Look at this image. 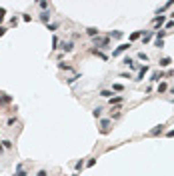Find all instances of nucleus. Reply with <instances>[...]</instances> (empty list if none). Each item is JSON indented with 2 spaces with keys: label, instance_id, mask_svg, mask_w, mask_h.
<instances>
[{
  "label": "nucleus",
  "instance_id": "nucleus-24",
  "mask_svg": "<svg viewBox=\"0 0 174 176\" xmlns=\"http://www.w3.org/2000/svg\"><path fill=\"white\" fill-rule=\"evenodd\" d=\"M58 68H60V70H66V72H72V66H68V64H62V62H58Z\"/></svg>",
  "mask_w": 174,
  "mask_h": 176
},
{
  "label": "nucleus",
  "instance_id": "nucleus-14",
  "mask_svg": "<svg viewBox=\"0 0 174 176\" xmlns=\"http://www.w3.org/2000/svg\"><path fill=\"white\" fill-rule=\"evenodd\" d=\"M122 64H124V66H128V68H136V64H134V60H132L130 56H126V58L122 60Z\"/></svg>",
  "mask_w": 174,
  "mask_h": 176
},
{
  "label": "nucleus",
  "instance_id": "nucleus-40",
  "mask_svg": "<svg viewBox=\"0 0 174 176\" xmlns=\"http://www.w3.org/2000/svg\"><path fill=\"white\" fill-rule=\"evenodd\" d=\"M2 154H4V148H2V144H0V156H2Z\"/></svg>",
  "mask_w": 174,
  "mask_h": 176
},
{
  "label": "nucleus",
  "instance_id": "nucleus-16",
  "mask_svg": "<svg viewBox=\"0 0 174 176\" xmlns=\"http://www.w3.org/2000/svg\"><path fill=\"white\" fill-rule=\"evenodd\" d=\"M100 96H102V98H112V96H114V92L104 88V90H100Z\"/></svg>",
  "mask_w": 174,
  "mask_h": 176
},
{
  "label": "nucleus",
  "instance_id": "nucleus-33",
  "mask_svg": "<svg viewBox=\"0 0 174 176\" xmlns=\"http://www.w3.org/2000/svg\"><path fill=\"white\" fill-rule=\"evenodd\" d=\"M170 28H174V20H170V22H166V26H164V30H170Z\"/></svg>",
  "mask_w": 174,
  "mask_h": 176
},
{
  "label": "nucleus",
  "instance_id": "nucleus-36",
  "mask_svg": "<svg viewBox=\"0 0 174 176\" xmlns=\"http://www.w3.org/2000/svg\"><path fill=\"white\" fill-rule=\"evenodd\" d=\"M12 124H16V116H12V118H8V126H12Z\"/></svg>",
  "mask_w": 174,
  "mask_h": 176
},
{
  "label": "nucleus",
  "instance_id": "nucleus-35",
  "mask_svg": "<svg viewBox=\"0 0 174 176\" xmlns=\"http://www.w3.org/2000/svg\"><path fill=\"white\" fill-rule=\"evenodd\" d=\"M94 164H96V158H90V160L86 162V166H88V168H90V166H94Z\"/></svg>",
  "mask_w": 174,
  "mask_h": 176
},
{
  "label": "nucleus",
  "instance_id": "nucleus-41",
  "mask_svg": "<svg viewBox=\"0 0 174 176\" xmlns=\"http://www.w3.org/2000/svg\"><path fill=\"white\" fill-rule=\"evenodd\" d=\"M170 18H172V20H174V10H172V12H170Z\"/></svg>",
  "mask_w": 174,
  "mask_h": 176
},
{
  "label": "nucleus",
  "instance_id": "nucleus-9",
  "mask_svg": "<svg viewBox=\"0 0 174 176\" xmlns=\"http://www.w3.org/2000/svg\"><path fill=\"white\" fill-rule=\"evenodd\" d=\"M40 22H44L46 26L50 24V12H48V10H42V12H40Z\"/></svg>",
  "mask_w": 174,
  "mask_h": 176
},
{
  "label": "nucleus",
  "instance_id": "nucleus-13",
  "mask_svg": "<svg viewBox=\"0 0 174 176\" xmlns=\"http://www.w3.org/2000/svg\"><path fill=\"white\" fill-rule=\"evenodd\" d=\"M152 36H154V30H148V32H146V34L142 36V42H144V44H148L150 40H152Z\"/></svg>",
  "mask_w": 174,
  "mask_h": 176
},
{
  "label": "nucleus",
  "instance_id": "nucleus-3",
  "mask_svg": "<svg viewBox=\"0 0 174 176\" xmlns=\"http://www.w3.org/2000/svg\"><path fill=\"white\" fill-rule=\"evenodd\" d=\"M164 132H166V124H158V126H154L152 130L148 132V136H160Z\"/></svg>",
  "mask_w": 174,
  "mask_h": 176
},
{
  "label": "nucleus",
  "instance_id": "nucleus-26",
  "mask_svg": "<svg viewBox=\"0 0 174 176\" xmlns=\"http://www.w3.org/2000/svg\"><path fill=\"white\" fill-rule=\"evenodd\" d=\"M122 90H124L122 84H112V92H122Z\"/></svg>",
  "mask_w": 174,
  "mask_h": 176
},
{
  "label": "nucleus",
  "instance_id": "nucleus-29",
  "mask_svg": "<svg viewBox=\"0 0 174 176\" xmlns=\"http://www.w3.org/2000/svg\"><path fill=\"white\" fill-rule=\"evenodd\" d=\"M78 78H80V74H74V76H72V78H68L66 82H68V84H74V82H76Z\"/></svg>",
  "mask_w": 174,
  "mask_h": 176
},
{
  "label": "nucleus",
  "instance_id": "nucleus-32",
  "mask_svg": "<svg viewBox=\"0 0 174 176\" xmlns=\"http://www.w3.org/2000/svg\"><path fill=\"white\" fill-rule=\"evenodd\" d=\"M38 6H40V8H42V10H48V6H50V4H48V2H38Z\"/></svg>",
  "mask_w": 174,
  "mask_h": 176
},
{
  "label": "nucleus",
  "instance_id": "nucleus-21",
  "mask_svg": "<svg viewBox=\"0 0 174 176\" xmlns=\"http://www.w3.org/2000/svg\"><path fill=\"white\" fill-rule=\"evenodd\" d=\"M136 58H138V60H144V62H148V54H146V52H142V50L136 54Z\"/></svg>",
  "mask_w": 174,
  "mask_h": 176
},
{
  "label": "nucleus",
  "instance_id": "nucleus-38",
  "mask_svg": "<svg viewBox=\"0 0 174 176\" xmlns=\"http://www.w3.org/2000/svg\"><path fill=\"white\" fill-rule=\"evenodd\" d=\"M36 176H48V172L42 168V170H38V172H36Z\"/></svg>",
  "mask_w": 174,
  "mask_h": 176
},
{
  "label": "nucleus",
  "instance_id": "nucleus-10",
  "mask_svg": "<svg viewBox=\"0 0 174 176\" xmlns=\"http://www.w3.org/2000/svg\"><path fill=\"white\" fill-rule=\"evenodd\" d=\"M86 34L90 36V38H96V36H100V30L94 28V26H90V28H86Z\"/></svg>",
  "mask_w": 174,
  "mask_h": 176
},
{
  "label": "nucleus",
  "instance_id": "nucleus-19",
  "mask_svg": "<svg viewBox=\"0 0 174 176\" xmlns=\"http://www.w3.org/2000/svg\"><path fill=\"white\" fill-rule=\"evenodd\" d=\"M100 126H102V132H106V130H108V126H110V120H108V118L100 120Z\"/></svg>",
  "mask_w": 174,
  "mask_h": 176
},
{
  "label": "nucleus",
  "instance_id": "nucleus-22",
  "mask_svg": "<svg viewBox=\"0 0 174 176\" xmlns=\"http://www.w3.org/2000/svg\"><path fill=\"white\" fill-rule=\"evenodd\" d=\"M92 116H94V118H100V116H102V108H100V106H96V108L92 110Z\"/></svg>",
  "mask_w": 174,
  "mask_h": 176
},
{
  "label": "nucleus",
  "instance_id": "nucleus-30",
  "mask_svg": "<svg viewBox=\"0 0 174 176\" xmlns=\"http://www.w3.org/2000/svg\"><path fill=\"white\" fill-rule=\"evenodd\" d=\"M48 30H52V32L58 30V24H56V22H50V24H48Z\"/></svg>",
  "mask_w": 174,
  "mask_h": 176
},
{
  "label": "nucleus",
  "instance_id": "nucleus-20",
  "mask_svg": "<svg viewBox=\"0 0 174 176\" xmlns=\"http://www.w3.org/2000/svg\"><path fill=\"white\" fill-rule=\"evenodd\" d=\"M108 38H116V40H118V38H122V32H120V30H114V32L108 34Z\"/></svg>",
  "mask_w": 174,
  "mask_h": 176
},
{
  "label": "nucleus",
  "instance_id": "nucleus-6",
  "mask_svg": "<svg viewBox=\"0 0 174 176\" xmlns=\"http://www.w3.org/2000/svg\"><path fill=\"white\" fill-rule=\"evenodd\" d=\"M164 76H166V72H162V70H158V72H152V76H150V82H160Z\"/></svg>",
  "mask_w": 174,
  "mask_h": 176
},
{
  "label": "nucleus",
  "instance_id": "nucleus-4",
  "mask_svg": "<svg viewBox=\"0 0 174 176\" xmlns=\"http://www.w3.org/2000/svg\"><path fill=\"white\" fill-rule=\"evenodd\" d=\"M164 22H166V16H164V14H158V16L154 18V32H158Z\"/></svg>",
  "mask_w": 174,
  "mask_h": 176
},
{
  "label": "nucleus",
  "instance_id": "nucleus-5",
  "mask_svg": "<svg viewBox=\"0 0 174 176\" xmlns=\"http://www.w3.org/2000/svg\"><path fill=\"white\" fill-rule=\"evenodd\" d=\"M148 70H150V68H148L146 64H144V66H140V70H138V76H136L134 80H136V82H140V80H144V76L148 74Z\"/></svg>",
  "mask_w": 174,
  "mask_h": 176
},
{
  "label": "nucleus",
  "instance_id": "nucleus-17",
  "mask_svg": "<svg viewBox=\"0 0 174 176\" xmlns=\"http://www.w3.org/2000/svg\"><path fill=\"white\" fill-rule=\"evenodd\" d=\"M156 90H158V94H160V92H168V84H166V82H158V88H156Z\"/></svg>",
  "mask_w": 174,
  "mask_h": 176
},
{
  "label": "nucleus",
  "instance_id": "nucleus-23",
  "mask_svg": "<svg viewBox=\"0 0 174 176\" xmlns=\"http://www.w3.org/2000/svg\"><path fill=\"white\" fill-rule=\"evenodd\" d=\"M140 36H142V30H136V32H132V34H130V42H132V40H138Z\"/></svg>",
  "mask_w": 174,
  "mask_h": 176
},
{
  "label": "nucleus",
  "instance_id": "nucleus-8",
  "mask_svg": "<svg viewBox=\"0 0 174 176\" xmlns=\"http://www.w3.org/2000/svg\"><path fill=\"white\" fill-rule=\"evenodd\" d=\"M170 64H172V58H168V56H164V58L158 60V66H160V68H168Z\"/></svg>",
  "mask_w": 174,
  "mask_h": 176
},
{
  "label": "nucleus",
  "instance_id": "nucleus-7",
  "mask_svg": "<svg viewBox=\"0 0 174 176\" xmlns=\"http://www.w3.org/2000/svg\"><path fill=\"white\" fill-rule=\"evenodd\" d=\"M108 102H110V106H120V104L124 102V98L116 94V96H112V98H108Z\"/></svg>",
  "mask_w": 174,
  "mask_h": 176
},
{
  "label": "nucleus",
  "instance_id": "nucleus-1",
  "mask_svg": "<svg viewBox=\"0 0 174 176\" xmlns=\"http://www.w3.org/2000/svg\"><path fill=\"white\" fill-rule=\"evenodd\" d=\"M94 46H96V50H106V48H110V38L108 36H96Z\"/></svg>",
  "mask_w": 174,
  "mask_h": 176
},
{
  "label": "nucleus",
  "instance_id": "nucleus-18",
  "mask_svg": "<svg viewBox=\"0 0 174 176\" xmlns=\"http://www.w3.org/2000/svg\"><path fill=\"white\" fill-rule=\"evenodd\" d=\"M84 164H86V162H84V160L80 158V160H78V162L74 164V168H76V172H82V168H84Z\"/></svg>",
  "mask_w": 174,
  "mask_h": 176
},
{
  "label": "nucleus",
  "instance_id": "nucleus-2",
  "mask_svg": "<svg viewBox=\"0 0 174 176\" xmlns=\"http://www.w3.org/2000/svg\"><path fill=\"white\" fill-rule=\"evenodd\" d=\"M130 46H132L130 42H128V44H118V46H116V48L112 50V56H120L122 52H126V50H130Z\"/></svg>",
  "mask_w": 174,
  "mask_h": 176
},
{
  "label": "nucleus",
  "instance_id": "nucleus-11",
  "mask_svg": "<svg viewBox=\"0 0 174 176\" xmlns=\"http://www.w3.org/2000/svg\"><path fill=\"white\" fill-rule=\"evenodd\" d=\"M58 48H62L64 52H72V50H74V42H62Z\"/></svg>",
  "mask_w": 174,
  "mask_h": 176
},
{
  "label": "nucleus",
  "instance_id": "nucleus-39",
  "mask_svg": "<svg viewBox=\"0 0 174 176\" xmlns=\"http://www.w3.org/2000/svg\"><path fill=\"white\" fill-rule=\"evenodd\" d=\"M166 136H168V138H174V128L172 130H166Z\"/></svg>",
  "mask_w": 174,
  "mask_h": 176
},
{
  "label": "nucleus",
  "instance_id": "nucleus-12",
  "mask_svg": "<svg viewBox=\"0 0 174 176\" xmlns=\"http://www.w3.org/2000/svg\"><path fill=\"white\" fill-rule=\"evenodd\" d=\"M0 102L2 104H8V102H12V96L6 94V92H0Z\"/></svg>",
  "mask_w": 174,
  "mask_h": 176
},
{
  "label": "nucleus",
  "instance_id": "nucleus-37",
  "mask_svg": "<svg viewBox=\"0 0 174 176\" xmlns=\"http://www.w3.org/2000/svg\"><path fill=\"white\" fill-rule=\"evenodd\" d=\"M6 30H8V28H6V26H0V38H2V36H4V34H6Z\"/></svg>",
  "mask_w": 174,
  "mask_h": 176
},
{
  "label": "nucleus",
  "instance_id": "nucleus-28",
  "mask_svg": "<svg viewBox=\"0 0 174 176\" xmlns=\"http://www.w3.org/2000/svg\"><path fill=\"white\" fill-rule=\"evenodd\" d=\"M154 46H156V48H164V40H162V38H156Z\"/></svg>",
  "mask_w": 174,
  "mask_h": 176
},
{
  "label": "nucleus",
  "instance_id": "nucleus-27",
  "mask_svg": "<svg viewBox=\"0 0 174 176\" xmlns=\"http://www.w3.org/2000/svg\"><path fill=\"white\" fill-rule=\"evenodd\" d=\"M58 44H60L58 36H54V38H52V50H56V48H58Z\"/></svg>",
  "mask_w": 174,
  "mask_h": 176
},
{
  "label": "nucleus",
  "instance_id": "nucleus-25",
  "mask_svg": "<svg viewBox=\"0 0 174 176\" xmlns=\"http://www.w3.org/2000/svg\"><path fill=\"white\" fill-rule=\"evenodd\" d=\"M0 144H2V148H6V150H10V148H12V140H2Z\"/></svg>",
  "mask_w": 174,
  "mask_h": 176
},
{
  "label": "nucleus",
  "instance_id": "nucleus-31",
  "mask_svg": "<svg viewBox=\"0 0 174 176\" xmlns=\"http://www.w3.org/2000/svg\"><path fill=\"white\" fill-rule=\"evenodd\" d=\"M4 16H6V10L0 8V26H2V22H4Z\"/></svg>",
  "mask_w": 174,
  "mask_h": 176
},
{
  "label": "nucleus",
  "instance_id": "nucleus-15",
  "mask_svg": "<svg viewBox=\"0 0 174 176\" xmlns=\"http://www.w3.org/2000/svg\"><path fill=\"white\" fill-rule=\"evenodd\" d=\"M90 52H92V54H94V56H100V58H102V60H108V56H106V54H104V52H102V50H96V48H92V50H90Z\"/></svg>",
  "mask_w": 174,
  "mask_h": 176
},
{
  "label": "nucleus",
  "instance_id": "nucleus-34",
  "mask_svg": "<svg viewBox=\"0 0 174 176\" xmlns=\"http://www.w3.org/2000/svg\"><path fill=\"white\" fill-rule=\"evenodd\" d=\"M22 20H24V22H30L32 16H30V14H22Z\"/></svg>",
  "mask_w": 174,
  "mask_h": 176
}]
</instances>
